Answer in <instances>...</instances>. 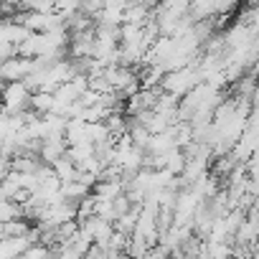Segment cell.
I'll return each instance as SVG.
<instances>
[{
	"label": "cell",
	"instance_id": "obj_6",
	"mask_svg": "<svg viewBox=\"0 0 259 259\" xmlns=\"http://www.w3.org/2000/svg\"><path fill=\"white\" fill-rule=\"evenodd\" d=\"M153 18V11L143 3H138V0H130L124 13H122V23H138V26H145L148 21Z\"/></svg>",
	"mask_w": 259,
	"mask_h": 259
},
{
	"label": "cell",
	"instance_id": "obj_7",
	"mask_svg": "<svg viewBox=\"0 0 259 259\" xmlns=\"http://www.w3.org/2000/svg\"><path fill=\"white\" fill-rule=\"evenodd\" d=\"M54 92H46V89H38V92H31V112L36 114H49L54 109Z\"/></svg>",
	"mask_w": 259,
	"mask_h": 259
},
{
	"label": "cell",
	"instance_id": "obj_1",
	"mask_svg": "<svg viewBox=\"0 0 259 259\" xmlns=\"http://www.w3.org/2000/svg\"><path fill=\"white\" fill-rule=\"evenodd\" d=\"M0 94H3L6 112H26V109H31V89L26 87L23 79L8 81L3 89H0Z\"/></svg>",
	"mask_w": 259,
	"mask_h": 259
},
{
	"label": "cell",
	"instance_id": "obj_8",
	"mask_svg": "<svg viewBox=\"0 0 259 259\" xmlns=\"http://www.w3.org/2000/svg\"><path fill=\"white\" fill-rule=\"evenodd\" d=\"M92 193V186H87V183H81L79 178H74V181H66V183H61V196L64 198H69V201H81V198H87Z\"/></svg>",
	"mask_w": 259,
	"mask_h": 259
},
{
	"label": "cell",
	"instance_id": "obj_11",
	"mask_svg": "<svg viewBox=\"0 0 259 259\" xmlns=\"http://www.w3.org/2000/svg\"><path fill=\"white\" fill-rule=\"evenodd\" d=\"M23 216V203H18L16 198H0V221H11Z\"/></svg>",
	"mask_w": 259,
	"mask_h": 259
},
{
	"label": "cell",
	"instance_id": "obj_10",
	"mask_svg": "<svg viewBox=\"0 0 259 259\" xmlns=\"http://www.w3.org/2000/svg\"><path fill=\"white\" fill-rule=\"evenodd\" d=\"M66 155L76 163V168H81L87 160L94 158V143H76V145H69V148H66Z\"/></svg>",
	"mask_w": 259,
	"mask_h": 259
},
{
	"label": "cell",
	"instance_id": "obj_14",
	"mask_svg": "<svg viewBox=\"0 0 259 259\" xmlns=\"http://www.w3.org/2000/svg\"><path fill=\"white\" fill-rule=\"evenodd\" d=\"M0 112H6V107H3V94H0Z\"/></svg>",
	"mask_w": 259,
	"mask_h": 259
},
{
	"label": "cell",
	"instance_id": "obj_9",
	"mask_svg": "<svg viewBox=\"0 0 259 259\" xmlns=\"http://www.w3.org/2000/svg\"><path fill=\"white\" fill-rule=\"evenodd\" d=\"M54 173L59 176V181L61 183H66V181H74V178H79V168H76V163L69 158V155H61L54 165Z\"/></svg>",
	"mask_w": 259,
	"mask_h": 259
},
{
	"label": "cell",
	"instance_id": "obj_2",
	"mask_svg": "<svg viewBox=\"0 0 259 259\" xmlns=\"http://www.w3.org/2000/svg\"><path fill=\"white\" fill-rule=\"evenodd\" d=\"M33 69V59L31 56H11L6 61H0V76H3L6 81H16V79H26Z\"/></svg>",
	"mask_w": 259,
	"mask_h": 259
},
{
	"label": "cell",
	"instance_id": "obj_12",
	"mask_svg": "<svg viewBox=\"0 0 259 259\" xmlns=\"http://www.w3.org/2000/svg\"><path fill=\"white\" fill-rule=\"evenodd\" d=\"M107 138H112V135H109L104 119H99V122H87V140H89V143L97 145V143H102V140H107Z\"/></svg>",
	"mask_w": 259,
	"mask_h": 259
},
{
	"label": "cell",
	"instance_id": "obj_3",
	"mask_svg": "<svg viewBox=\"0 0 259 259\" xmlns=\"http://www.w3.org/2000/svg\"><path fill=\"white\" fill-rule=\"evenodd\" d=\"M94 44H97L94 28L92 31H81V33H71V38H69V56L89 59V56H94Z\"/></svg>",
	"mask_w": 259,
	"mask_h": 259
},
{
	"label": "cell",
	"instance_id": "obj_15",
	"mask_svg": "<svg viewBox=\"0 0 259 259\" xmlns=\"http://www.w3.org/2000/svg\"><path fill=\"white\" fill-rule=\"evenodd\" d=\"M3 18H6V11H3V8H0V21H3Z\"/></svg>",
	"mask_w": 259,
	"mask_h": 259
},
{
	"label": "cell",
	"instance_id": "obj_16",
	"mask_svg": "<svg viewBox=\"0 0 259 259\" xmlns=\"http://www.w3.org/2000/svg\"><path fill=\"white\" fill-rule=\"evenodd\" d=\"M0 181H3V176H0Z\"/></svg>",
	"mask_w": 259,
	"mask_h": 259
},
{
	"label": "cell",
	"instance_id": "obj_13",
	"mask_svg": "<svg viewBox=\"0 0 259 259\" xmlns=\"http://www.w3.org/2000/svg\"><path fill=\"white\" fill-rule=\"evenodd\" d=\"M104 8V0H79V11H84L87 16H97L99 11Z\"/></svg>",
	"mask_w": 259,
	"mask_h": 259
},
{
	"label": "cell",
	"instance_id": "obj_5",
	"mask_svg": "<svg viewBox=\"0 0 259 259\" xmlns=\"http://www.w3.org/2000/svg\"><path fill=\"white\" fill-rule=\"evenodd\" d=\"M31 239L28 234L23 236H0V259H11V256H23V251L28 249Z\"/></svg>",
	"mask_w": 259,
	"mask_h": 259
},
{
	"label": "cell",
	"instance_id": "obj_4",
	"mask_svg": "<svg viewBox=\"0 0 259 259\" xmlns=\"http://www.w3.org/2000/svg\"><path fill=\"white\" fill-rule=\"evenodd\" d=\"M66 148H69V143H66V138H64V135L44 138V140H41V150H38V155H41V160H44V163L54 165L61 155H66Z\"/></svg>",
	"mask_w": 259,
	"mask_h": 259
}]
</instances>
